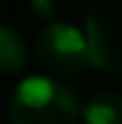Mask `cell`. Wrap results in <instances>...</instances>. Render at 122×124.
Instances as JSON below:
<instances>
[{"label": "cell", "mask_w": 122, "mask_h": 124, "mask_svg": "<svg viewBox=\"0 0 122 124\" xmlns=\"http://www.w3.org/2000/svg\"><path fill=\"white\" fill-rule=\"evenodd\" d=\"M83 124H122V94L119 91H97L81 105Z\"/></svg>", "instance_id": "obj_4"}, {"label": "cell", "mask_w": 122, "mask_h": 124, "mask_svg": "<svg viewBox=\"0 0 122 124\" xmlns=\"http://www.w3.org/2000/svg\"><path fill=\"white\" fill-rule=\"evenodd\" d=\"M28 61H31V53H28L25 39L14 28L0 25V75H22L28 69Z\"/></svg>", "instance_id": "obj_5"}, {"label": "cell", "mask_w": 122, "mask_h": 124, "mask_svg": "<svg viewBox=\"0 0 122 124\" xmlns=\"http://www.w3.org/2000/svg\"><path fill=\"white\" fill-rule=\"evenodd\" d=\"M33 53L42 66H47L56 75H78L89 66L86 33L64 19H53L36 33Z\"/></svg>", "instance_id": "obj_2"}, {"label": "cell", "mask_w": 122, "mask_h": 124, "mask_svg": "<svg viewBox=\"0 0 122 124\" xmlns=\"http://www.w3.org/2000/svg\"><path fill=\"white\" fill-rule=\"evenodd\" d=\"M81 97L69 83L50 75L22 77L9 94L11 124H78Z\"/></svg>", "instance_id": "obj_1"}, {"label": "cell", "mask_w": 122, "mask_h": 124, "mask_svg": "<svg viewBox=\"0 0 122 124\" xmlns=\"http://www.w3.org/2000/svg\"><path fill=\"white\" fill-rule=\"evenodd\" d=\"M83 33L89 47V66L105 75H122V33L103 3L92 0L86 6Z\"/></svg>", "instance_id": "obj_3"}, {"label": "cell", "mask_w": 122, "mask_h": 124, "mask_svg": "<svg viewBox=\"0 0 122 124\" xmlns=\"http://www.w3.org/2000/svg\"><path fill=\"white\" fill-rule=\"evenodd\" d=\"M64 3H67V0H31V8H33L36 17L53 22V19L64 11Z\"/></svg>", "instance_id": "obj_6"}]
</instances>
